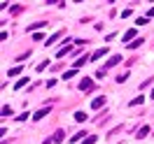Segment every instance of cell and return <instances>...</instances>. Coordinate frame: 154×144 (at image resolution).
Segmentation results:
<instances>
[{
	"label": "cell",
	"instance_id": "18",
	"mask_svg": "<svg viewBox=\"0 0 154 144\" xmlns=\"http://www.w3.org/2000/svg\"><path fill=\"white\" fill-rule=\"evenodd\" d=\"M84 135H87V133H77V135H72V137H70V142H79Z\"/></svg>",
	"mask_w": 154,
	"mask_h": 144
},
{
	"label": "cell",
	"instance_id": "3",
	"mask_svg": "<svg viewBox=\"0 0 154 144\" xmlns=\"http://www.w3.org/2000/svg\"><path fill=\"white\" fill-rule=\"evenodd\" d=\"M124 58L119 56V54H115V56H110V60H107V67H112V65H117V63H122Z\"/></svg>",
	"mask_w": 154,
	"mask_h": 144
},
{
	"label": "cell",
	"instance_id": "21",
	"mask_svg": "<svg viewBox=\"0 0 154 144\" xmlns=\"http://www.w3.org/2000/svg\"><path fill=\"white\" fill-rule=\"evenodd\" d=\"M72 77H75V70H68L66 75H63V79H72Z\"/></svg>",
	"mask_w": 154,
	"mask_h": 144
},
{
	"label": "cell",
	"instance_id": "12",
	"mask_svg": "<svg viewBox=\"0 0 154 144\" xmlns=\"http://www.w3.org/2000/svg\"><path fill=\"white\" fill-rule=\"evenodd\" d=\"M140 44H143V37H138L135 42H131V44H126V47H128V49H138Z\"/></svg>",
	"mask_w": 154,
	"mask_h": 144
},
{
	"label": "cell",
	"instance_id": "19",
	"mask_svg": "<svg viewBox=\"0 0 154 144\" xmlns=\"http://www.w3.org/2000/svg\"><path fill=\"white\" fill-rule=\"evenodd\" d=\"M143 100H145L143 96H138V98H133V100H131V105H133V107H135V105H143Z\"/></svg>",
	"mask_w": 154,
	"mask_h": 144
},
{
	"label": "cell",
	"instance_id": "1",
	"mask_svg": "<svg viewBox=\"0 0 154 144\" xmlns=\"http://www.w3.org/2000/svg\"><path fill=\"white\" fill-rule=\"evenodd\" d=\"M91 88H94V79L91 77H84L82 81H79V91H82V93H89Z\"/></svg>",
	"mask_w": 154,
	"mask_h": 144
},
{
	"label": "cell",
	"instance_id": "6",
	"mask_svg": "<svg viewBox=\"0 0 154 144\" xmlns=\"http://www.w3.org/2000/svg\"><path fill=\"white\" fill-rule=\"evenodd\" d=\"M45 26H47L45 21H35V23H30V26H28V30L33 33V30H38V28H45Z\"/></svg>",
	"mask_w": 154,
	"mask_h": 144
},
{
	"label": "cell",
	"instance_id": "9",
	"mask_svg": "<svg viewBox=\"0 0 154 144\" xmlns=\"http://www.w3.org/2000/svg\"><path fill=\"white\" fill-rule=\"evenodd\" d=\"M87 60H89V56H79V58H77V60H75V70H79V67L84 65Z\"/></svg>",
	"mask_w": 154,
	"mask_h": 144
},
{
	"label": "cell",
	"instance_id": "2",
	"mask_svg": "<svg viewBox=\"0 0 154 144\" xmlns=\"http://www.w3.org/2000/svg\"><path fill=\"white\" fill-rule=\"evenodd\" d=\"M47 114H49V107H45V109H38L33 119H35V121H42V119H45V116H47Z\"/></svg>",
	"mask_w": 154,
	"mask_h": 144
},
{
	"label": "cell",
	"instance_id": "11",
	"mask_svg": "<svg viewBox=\"0 0 154 144\" xmlns=\"http://www.w3.org/2000/svg\"><path fill=\"white\" fill-rule=\"evenodd\" d=\"M105 54H107V49H98V51H96V54H94L91 58H94V60H98V58H103Z\"/></svg>",
	"mask_w": 154,
	"mask_h": 144
},
{
	"label": "cell",
	"instance_id": "16",
	"mask_svg": "<svg viewBox=\"0 0 154 144\" xmlns=\"http://www.w3.org/2000/svg\"><path fill=\"white\" fill-rule=\"evenodd\" d=\"M68 51H70V47H68V44H66V47H61V49H58V51H56V56L61 58V56H66Z\"/></svg>",
	"mask_w": 154,
	"mask_h": 144
},
{
	"label": "cell",
	"instance_id": "13",
	"mask_svg": "<svg viewBox=\"0 0 154 144\" xmlns=\"http://www.w3.org/2000/svg\"><path fill=\"white\" fill-rule=\"evenodd\" d=\"M26 84H28V79L23 77V79H19V81H17V84H14V88H17V91H19V88H23V86H26Z\"/></svg>",
	"mask_w": 154,
	"mask_h": 144
},
{
	"label": "cell",
	"instance_id": "7",
	"mask_svg": "<svg viewBox=\"0 0 154 144\" xmlns=\"http://www.w3.org/2000/svg\"><path fill=\"white\" fill-rule=\"evenodd\" d=\"M63 140H66V133H63V130H58V133L54 135V137H51V142H58V144L63 142Z\"/></svg>",
	"mask_w": 154,
	"mask_h": 144
},
{
	"label": "cell",
	"instance_id": "8",
	"mask_svg": "<svg viewBox=\"0 0 154 144\" xmlns=\"http://www.w3.org/2000/svg\"><path fill=\"white\" fill-rule=\"evenodd\" d=\"M147 135H149V128H147V125H143V128L138 130V135H135V137H138V140H143V137H147Z\"/></svg>",
	"mask_w": 154,
	"mask_h": 144
},
{
	"label": "cell",
	"instance_id": "23",
	"mask_svg": "<svg viewBox=\"0 0 154 144\" xmlns=\"http://www.w3.org/2000/svg\"><path fill=\"white\" fill-rule=\"evenodd\" d=\"M147 16H154V7H152V10H149V12H147Z\"/></svg>",
	"mask_w": 154,
	"mask_h": 144
},
{
	"label": "cell",
	"instance_id": "14",
	"mask_svg": "<svg viewBox=\"0 0 154 144\" xmlns=\"http://www.w3.org/2000/svg\"><path fill=\"white\" fill-rule=\"evenodd\" d=\"M75 121H79V123L87 121V114H84V112H75Z\"/></svg>",
	"mask_w": 154,
	"mask_h": 144
},
{
	"label": "cell",
	"instance_id": "20",
	"mask_svg": "<svg viewBox=\"0 0 154 144\" xmlns=\"http://www.w3.org/2000/svg\"><path fill=\"white\" fill-rule=\"evenodd\" d=\"M10 114H12V107L5 105V107H2V116H10Z\"/></svg>",
	"mask_w": 154,
	"mask_h": 144
},
{
	"label": "cell",
	"instance_id": "4",
	"mask_svg": "<svg viewBox=\"0 0 154 144\" xmlns=\"http://www.w3.org/2000/svg\"><path fill=\"white\" fill-rule=\"evenodd\" d=\"M133 37H135V30H133V28L124 33V42H126V44H131V40H133ZM135 40H138V37H135Z\"/></svg>",
	"mask_w": 154,
	"mask_h": 144
},
{
	"label": "cell",
	"instance_id": "22",
	"mask_svg": "<svg viewBox=\"0 0 154 144\" xmlns=\"http://www.w3.org/2000/svg\"><path fill=\"white\" fill-rule=\"evenodd\" d=\"M33 40H35V42H42L45 37H42V33H35V35H33ZM45 42H47V40H45Z\"/></svg>",
	"mask_w": 154,
	"mask_h": 144
},
{
	"label": "cell",
	"instance_id": "15",
	"mask_svg": "<svg viewBox=\"0 0 154 144\" xmlns=\"http://www.w3.org/2000/svg\"><path fill=\"white\" fill-rule=\"evenodd\" d=\"M94 142H96V135H89V137H84L79 144H94Z\"/></svg>",
	"mask_w": 154,
	"mask_h": 144
},
{
	"label": "cell",
	"instance_id": "5",
	"mask_svg": "<svg viewBox=\"0 0 154 144\" xmlns=\"http://www.w3.org/2000/svg\"><path fill=\"white\" fill-rule=\"evenodd\" d=\"M103 105H105V98H96V100H91V107H94V109H100Z\"/></svg>",
	"mask_w": 154,
	"mask_h": 144
},
{
	"label": "cell",
	"instance_id": "24",
	"mask_svg": "<svg viewBox=\"0 0 154 144\" xmlns=\"http://www.w3.org/2000/svg\"><path fill=\"white\" fill-rule=\"evenodd\" d=\"M152 98H154V91H152Z\"/></svg>",
	"mask_w": 154,
	"mask_h": 144
},
{
	"label": "cell",
	"instance_id": "10",
	"mask_svg": "<svg viewBox=\"0 0 154 144\" xmlns=\"http://www.w3.org/2000/svg\"><path fill=\"white\" fill-rule=\"evenodd\" d=\"M58 37H61V30H58V33H54V35H51V37H49L47 42H45V44H47V47H51V44H54V42H56Z\"/></svg>",
	"mask_w": 154,
	"mask_h": 144
},
{
	"label": "cell",
	"instance_id": "17",
	"mask_svg": "<svg viewBox=\"0 0 154 144\" xmlns=\"http://www.w3.org/2000/svg\"><path fill=\"white\" fill-rule=\"evenodd\" d=\"M19 72H21V67L17 65V67H12V70H10V72H7V75H10V77H17V75H19Z\"/></svg>",
	"mask_w": 154,
	"mask_h": 144
}]
</instances>
